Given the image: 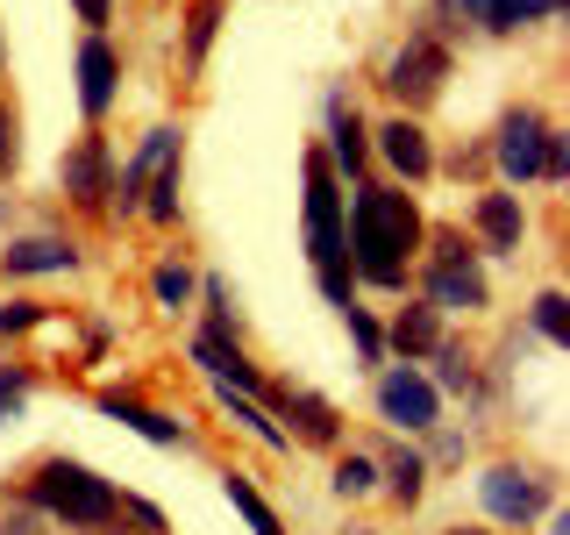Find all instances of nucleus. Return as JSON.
<instances>
[{
  "mask_svg": "<svg viewBox=\"0 0 570 535\" xmlns=\"http://www.w3.org/2000/svg\"><path fill=\"white\" fill-rule=\"evenodd\" d=\"M421 207L406 186H356L343 201V243H350V272L379 293H406V272L421 257Z\"/></svg>",
  "mask_w": 570,
  "mask_h": 535,
  "instance_id": "obj_1",
  "label": "nucleus"
},
{
  "mask_svg": "<svg viewBox=\"0 0 570 535\" xmlns=\"http://www.w3.org/2000/svg\"><path fill=\"white\" fill-rule=\"evenodd\" d=\"M299 178H307V193H299V236H307V257H314V285L343 314V308H356V272H350V243H343V186H335L321 150L299 157Z\"/></svg>",
  "mask_w": 570,
  "mask_h": 535,
  "instance_id": "obj_2",
  "label": "nucleus"
},
{
  "mask_svg": "<svg viewBox=\"0 0 570 535\" xmlns=\"http://www.w3.org/2000/svg\"><path fill=\"white\" fill-rule=\"evenodd\" d=\"M22 499L36 514H43L50 528H71V535H100V528H115L121 522V493H115V478H100L94 464H79V457H43L29 471V486Z\"/></svg>",
  "mask_w": 570,
  "mask_h": 535,
  "instance_id": "obj_3",
  "label": "nucleus"
},
{
  "mask_svg": "<svg viewBox=\"0 0 570 535\" xmlns=\"http://www.w3.org/2000/svg\"><path fill=\"white\" fill-rule=\"evenodd\" d=\"M428 272H421V300L435 314H485L492 308V279L478 264V250L463 243V228H428Z\"/></svg>",
  "mask_w": 570,
  "mask_h": 535,
  "instance_id": "obj_4",
  "label": "nucleus"
},
{
  "mask_svg": "<svg viewBox=\"0 0 570 535\" xmlns=\"http://www.w3.org/2000/svg\"><path fill=\"white\" fill-rule=\"evenodd\" d=\"M492 165L507 172L513 186H528V178H549V186H563V172H570L563 129L542 115V107H513V115L499 121V136H492Z\"/></svg>",
  "mask_w": 570,
  "mask_h": 535,
  "instance_id": "obj_5",
  "label": "nucleus"
},
{
  "mask_svg": "<svg viewBox=\"0 0 570 535\" xmlns=\"http://www.w3.org/2000/svg\"><path fill=\"white\" fill-rule=\"evenodd\" d=\"M379 86H385L392 100H400V115L428 107V100L442 94V86H450V43H442L435 29H414V36H406V43L385 58V79H379Z\"/></svg>",
  "mask_w": 570,
  "mask_h": 535,
  "instance_id": "obj_6",
  "label": "nucleus"
},
{
  "mask_svg": "<svg viewBox=\"0 0 570 535\" xmlns=\"http://www.w3.org/2000/svg\"><path fill=\"white\" fill-rule=\"evenodd\" d=\"M478 507L499 528H528L534 514H549V478L534 464H485L478 471Z\"/></svg>",
  "mask_w": 570,
  "mask_h": 535,
  "instance_id": "obj_7",
  "label": "nucleus"
},
{
  "mask_svg": "<svg viewBox=\"0 0 570 535\" xmlns=\"http://www.w3.org/2000/svg\"><path fill=\"white\" fill-rule=\"evenodd\" d=\"M58 186H65V201H71V207L107 214V193H115V150H107V136H100V129H86V136L58 157Z\"/></svg>",
  "mask_w": 570,
  "mask_h": 535,
  "instance_id": "obj_8",
  "label": "nucleus"
},
{
  "mask_svg": "<svg viewBox=\"0 0 570 535\" xmlns=\"http://www.w3.org/2000/svg\"><path fill=\"white\" fill-rule=\"evenodd\" d=\"M379 415L400 436H428V428H442V392L428 386V371L392 364V371H379Z\"/></svg>",
  "mask_w": 570,
  "mask_h": 535,
  "instance_id": "obj_9",
  "label": "nucleus"
},
{
  "mask_svg": "<svg viewBox=\"0 0 570 535\" xmlns=\"http://www.w3.org/2000/svg\"><path fill=\"white\" fill-rule=\"evenodd\" d=\"M165 165H186V136H178L171 121H165V129H150V136L129 150V165L115 172V193H107V214H136V207H142V186H150Z\"/></svg>",
  "mask_w": 570,
  "mask_h": 535,
  "instance_id": "obj_10",
  "label": "nucleus"
},
{
  "mask_svg": "<svg viewBox=\"0 0 570 535\" xmlns=\"http://www.w3.org/2000/svg\"><path fill=\"white\" fill-rule=\"evenodd\" d=\"M272 421L285 428V442H307V450H335V442H343V407L307 392V386L272 392Z\"/></svg>",
  "mask_w": 570,
  "mask_h": 535,
  "instance_id": "obj_11",
  "label": "nucleus"
},
{
  "mask_svg": "<svg viewBox=\"0 0 570 535\" xmlns=\"http://www.w3.org/2000/svg\"><path fill=\"white\" fill-rule=\"evenodd\" d=\"M115 100H121V50L107 36H86L79 43V115L100 129L115 115Z\"/></svg>",
  "mask_w": 570,
  "mask_h": 535,
  "instance_id": "obj_12",
  "label": "nucleus"
},
{
  "mask_svg": "<svg viewBox=\"0 0 570 535\" xmlns=\"http://www.w3.org/2000/svg\"><path fill=\"white\" fill-rule=\"evenodd\" d=\"M471 228H478V243H471V250H492V257H521V243H528V207H521V193H478Z\"/></svg>",
  "mask_w": 570,
  "mask_h": 535,
  "instance_id": "obj_13",
  "label": "nucleus"
},
{
  "mask_svg": "<svg viewBox=\"0 0 570 535\" xmlns=\"http://www.w3.org/2000/svg\"><path fill=\"white\" fill-rule=\"evenodd\" d=\"M193 364H200L214 386H228V392H249V400L264 392V371L249 364L243 335H214V329H200V335H193Z\"/></svg>",
  "mask_w": 570,
  "mask_h": 535,
  "instance_id": "obj_14",
  "label": "nucleus"
},
{
  "mask_svg": "<svg viewBox=\"0 0 570 535\" xmlns=\"http://www.w3.org/2000/svg\"><path fill=\"white\" fill-rule=\"evenodd\" d=\"M371 136H379V143H371V150H379L385 165L406 178V186H421V178L435 172V143H428V129H421L414 115H392V121H379V129H371Z\"/></svg>",
  "mask_w": 570,
  "mask_h": 535,
  "instance_id": "obj_15",
  "label": "nucleus"
},
{
  "mask_svg": "<svg viewBox=\"0 0 570 535\" xmlns=\"http://www.w3.org/2000/svg\"><path fill=\"white\" fill-rule=\"evenodd\" d=\"M8 279H50V272H79V243L71 236H14L0 250Z\"/></svg>",
  "mask_w": 570,
  "mask_h": 535,
  "instance_id": "obj_16",
  "label": "nucleus"
},
{
  "mask_svg": "<svg viewBox=\"0 0 570 535\" xmlns=\"http://www.w3.org/2000/svg\"><path fill=\"white\" fill-rule=\"evenodd\" d=\"M100 415H107V421H121V428H136V436H142V442H157V450H186V442H193V428L178 421V415H157V407L129 400V392H100Z\"/></svg>",
  "mask_w": 570,
  "mask_h": 535,
  "instance_id": "obj_17",
  "label": "nucleus"
},
{
  "mask_svg": "<svg viewBox=\"0 0 570 535\" xmlns=\"http://www.w3.org/2000/svg\"><path fill=\"white\" fill-rule=\"evenodd\" d=\"M456 8L471 14L485 36H513V29H528V22H557L563 0H456Z\"/></svg>",
  "mask_w": 570,
  "mask_h": 535,
  "instance_id": "obj_18",
  "label": "nucleus"
},
{
  "mask_svg": "<svg viewBox=\"0 0 570 535\" xmlns=\"http://www.w3.org/2000/svg\"><path fill=\"white\" fill-rule=\"evenodd\" d=\"M321 157H328V172H343V178H356L364 157H371V136H364V121H356V107L343 94L328 100V150H321Z\"/></svg>",
  "mask_w": 570,
  "mask_h": 535,
  "instance_id": "obj_19",
  "label": "nucleus"
},
{
  "mask_svg": "<svg viewBox=\"0 0 570 535\" xmlns=\"http://www.w3.org/2000/svg\"><path fill=\"white\" fill-rule=\"evenodd\" d=\"M435 343H442V314L428 308V300H421V308H400V314H392V329H385V350H400V364H414V357H428Z\"/></svg>",
  "mask_w": 570,
  "mask_h": 535,
  "instance_id": "obj_20",
  "label": "nucleus"
},
{
  "mask_svg": "<svg viewBox=\"0 0 570 535\" xmlns=\"http://www.w3.org/2000/svg\"><path fill=\"white\" fill-rule=\"evenodd\" d=\"M379 493H392L400 507H421L428 499V457L421 450H385L379 457Z\"/></svg>",
  "mask_w": 570,
  "mask_h": 535,
  "instance_id": "obj_21",
  "label": "nucleus"
},
{
  "mask_svg": "<svg viewBox=\"0 0 570 535\" xmlns=\"http://www.w3.org/2000/svg\"><path fill=\"white\" fill-rule=\"evenodd\" d=\"M222 499H228V507H236L243 522H249V535H285L278 507L257 493V478H249V471H222Z\"/></svg>",
  "mask_w": 570,
  "mask_h": 535,
  "instance_id": "obj_22",
  "label": "nucleus"
},
{
  "mask_svg": "<svg viewBox=\"0 0 570 535\" xmlns=\"http://www.w3.org/2000/svg\"><path fill=\"white\" fill-rule=\"evenodd\" d=\"M428 357H435V379H428L435 392H478V364H471V350H463V343H450V335H442Z\"/></svg>",
  "mask_w": 570,
  "mask_h": 535,
  "instance_id": "obj_23",
  "label": "nucleus"
},
{
  "mask_svg": "<svg viewBox=\"0 0 570 535\" xmlns=\"http://www.w3.org/2000/svg\"><path fill=\"white\" fill-rule=\"evenodd\" d=\"M214 29H222V0H193V8H186V71L207 65Z\"/></svg>",
  "mask_w": 570,
  "mask_h": 535,
  "instance_id": "obj_24",
  "label": "nucleus"
},
{
  "mask_svg": "<svg viewBox=\"0 0 570 535\" xmlns=\"http://www.w3.org/2000/svg\"><path fill=\"white\" fill-rule=\"evenodd\" d=\"M343 499H371L379 493V457H364V450H350V457H335V478H328Z\"/></svg>",
  "mask_w": 570,
  "mask_h": 535,
  "instance_id": "obj_25",
  "label": "nucleus"
},
{
  "mask_svg": "<svg viewBox=\"0 0 570 535\" xmlns=\"http://www.w3.org/2000/svg\"><path fill=\"white\" fill-rule=\"evenodd\" d=\"M150 293H157V308H186V300L200 293V279H193V272H186L178 257H165V264L150 272Z\"/></svg>",
  "mask_w": 570,
  "mask_h": 535,
  "instance_id": "obj_26",
  "label": "nucleus"
},
{
  "mask_svg": "<svg viewBox=\"0 0 570 535\" xmlns=\"http://www.w3.org/2000/svg\"><path fill=\"white\" fill-rule=\"evenodd\" d=\"M136 214H150V222H165V228L178 222V165H165L150 186H142V207Z\"/></svg>",
  "mask_w": 570,
  "mask_h": 535,
  "instance_id": "obj_27",
  "label": "nucleus"
},
{
  "mask_svg": "<svg viewBox=\"0 0 570 535\" xmlns=\"http://www.w3.org/2000/svg\"><path fill=\"white\" fill-rule=\"evenodd\" d=\"M534 335H542V343H563V335H570V300L557 293V285L534 300Z\"/></svg>",
  "mask_w": 570,
  "mask_h": 535,
  "instance_id": "obj_28",
  "label": "nucleus"
},
{
  "mask_svg": "<svg viewBox=\"0 0 570 535\" xmlns=\"http://www.w3.org/2000/svg\"><path fill=\"white\" fill-rule=\"evenodd\" d=\"M14 165H22V115L0 94V178H14Z\"/></svg>",
  "mask_w": 570,
  "mask_h": 535,
  "instance_id": "obj_29",
  "label": "nucleus"
},
{
  "mask_svg": "<svg viewBox=\"0 0 570 535\" xmlns=\"http://www.w3.org/2000/svg\"><path fill=\"white\" fill-rule=\"evenodd\" d=\"M343 321L356 335V357H364V364H385V329H379V321H371L364 308H343Z\"/></svg>",
  "mask_w": 570,
  "mask_h": 535,
  "instance_id": "obj_30",
  "label": "nucleus"
},
{
  "mask_svg": "<svg viewBox=\"0 0 570 535\" xmlns=\"http://www.w3.org/2000/svg\"><path fill=\"white\" fill-rule=\"evenodd\" d=\"M29 329H43V300H8L0 308V335H29Z\"/></svg>",
  "mask_w": 570,
  "mask_h": 535,
  "instance_id": "obj_31",
  "label": "nucleus"
},
{
  "mask_svg": "<svg viewBox=\"0 0 570 535\" xmlns=\"http://www.w3.org/2000/svg\"><path fill=\"white\" fill-rule=\"evenodd\" d=\"M43 528H50V522L29 507V499H14V507L0 499V535H43Z\"/></svg>",
  "mask_w": 570,
  "mask_h": 535,
  "instance_id": "obj_32",
  "label": "nucleus"
},
{
  "mask_svg": "<svg viewBox=\"0 0 570 535\" xmlns=\"http://www.w3.org/2000/svg\"><path fill=\"white\" fill-rule=\"evenodd\" d=\"M22 400H29V371L22 364H0V421H8Z\"/></svg>",
  "mask_w": 570,
  "mask_h": 535,
  "instance_id": "obj_33",
  "label": "nucleus"
},
{
  "mask_svg": "<svg viewBox=\"0 0 570 535\" xmlns=\"http://www.w3.org/2000/svg\"><path fill=\"white\" fill-rule=\"evenodd\" d=\"M121 514H129V522L142 528V535H165V514L150 507V499H136V493H121Z\"/></svg>",
  "mask_w": 570,
  "mask_h": 535,
  "instance_id": "obj_34",
  "label": "nucleus"
},
{
  "mask_svg": "<svg viewBox=\"0 0 570 535\" xmlns=\"http://www.w3.org/2000/svg\"><path fill=\"white\" fill-rule=\"evenodd\" d=\"M79 8V22H86V36H100L107 22H115V0H71Z\"/></svg>",
  "mask_w": 570,
  "mask_h": 535,
  "instance_id": "obj_35",
  "label": "nucleus"
},
{
  "mask_svg": "<svg viewBox=\"0 0 570 535\" xmlns=\"http://www.w3.org/2000/svg\"><path fill=\"white\" fill-rule=\"evenodd\" d=\"M442 535H492V528H442Z\"/></svg>",
  "mask_w": 570,
  "mask_h": 535,
  "instance_id": "obj_36",
  "label": "nucleus"
},
{
  "mask_svg": "<svg viewBox=\"0 0 570 535\" xmlns=\"http://www.w3.org/2000/svg\"><path fill=\"white\" fill-rule=\"evenodd\" d=\"M350 535H379V528H350Z\"/></svg>",
  "mask_w": 570,
  "mask_h": 535,
  "instance_id": "obj_37",
  "label": "nucleus"
},
{
  "mask_svg": "<svg viewBox=\"0 0 570 535\" xmlns=\"http://www.w3.org/2000/svg\"><path fill=\"white\" fill-rule=\"evenodd\" d=\"M0 65H8V50H0Z\"/></svg>",
  "mask_w": 570,
  "mask_h": 535,
  "instance_id": "obj_38",
  "label": "nucleus"
}]
</instances>
